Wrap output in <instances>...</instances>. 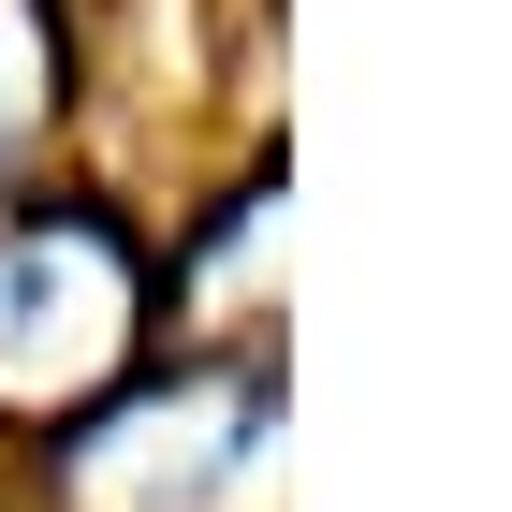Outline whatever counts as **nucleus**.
<instances>
[{
  "mask_svg": "<svg viewBox=\"0 0 512 512\" xmlns=\"http://www.w3.org/2000/svg\"><path fill=\"white\" fill-rule=\"evenodd\" d=\"M132 352V249L103 220H0V395H88Z\"/></svg>",
  "mask_w": 512,
  "mask_h": 512,
  "instance_id": "1",
  "label": "nucleus"
}]
</instances>
